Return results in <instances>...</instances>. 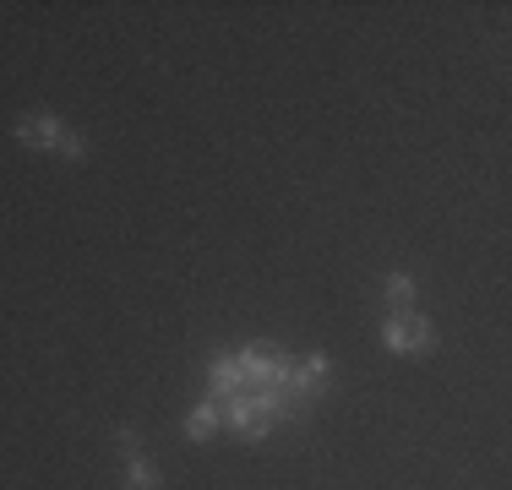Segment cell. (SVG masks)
Returning a JSON list of instances; mask_svg holds the SVG:
<instances>
[{
	"label": "cell",
	"instance_id": "cell-2",
	"mask_svg": "<svg viewBox=\"0 0 512 490\" xmlns=\"http://www.w3.org/2000/svg\"><path fill=\"white\" fill-rule=\"evenodd\" d=\"M382 343L393 354H404V349H431V327L420 322V316H387V327H382Z\"/></svg>",
	"mask_w": 512,
	"mask_h": 490
},
{
	"label": "cell",
	"instance_id": "cell-3",
	"mask_svg": "<svg viewBox=\"0 0 512 490\" xmlns=\"http://www.w3.org/2000/svg\"><path fill=\"white\" fill-rule=\"evenodd\" d=\"M120 458H126V490H158V474L142 458V441L137 431H120Z\"/></svg>",
	"mask_w": 512,
	"mask_h": 490
},
{
	"label": "cell",
	"instance_id": "cell-1",
	"mask_svg": "<svg viewBox=\"0 0 512 490\" xmlns=\"http://www.w3.org/2000/svg\"><path fill=\"white\" fill-rule=\"evenodd\" d=\"M11 137H17L22 147H44V153H66V158H88L93 153V142H82L77 131H66L55 115H22L17 126H11Z\"/></svg>",
	"mask_w": 512,
	"mask_h": 490
},
{
	"label": "cell",
	"instance_id": "cell-5",
	"mask_svg": "<svg viewBox=\"0 0 512 490\" xmlns=\"http://www.w3.org/2000/svg\"><path fill=\"white\" fill-rule=\"evenodd\" d=\"M213 420H218V398H207L202 409H197V414H191V420H186V436H191V441H202L207 431H213Z\"/></svg>",
	"mask_w": 512,
	"mask_h": 490
},
{
	"label": "cell",
	"instance_id": "cell-4",
	"mask_svg": "<svg viewBox=\"0 0 512 490\" xmlns=\"http://www.w3.org/2000/svg\"><path fill=\"white\" fill-rule=\"evenodd\" d=\"M387 316H414V284H409V273L387 278Z\"/></svg>",
	"mask_w": 512,
	"mask_h": 490
}]
</instances>
